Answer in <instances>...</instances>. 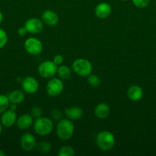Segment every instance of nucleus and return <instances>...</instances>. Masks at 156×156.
<instances>
[{"label": "nucleus", "mask_w": 156, "mask_h": 156, "mask_svg": "<svg viewBox=\"0 0 156 156\" xmlns=\"http://www.w3.org/2000/svg\"><path fill=\"white\" fill-rule=\"evenodd\" d=\"M38 149L39 150L40 152L41 153H47V152H50L51 150L52 146L50 143L47 141H42L38 145Z\"/></svg>", "instance_id": "22"}, {"label": "nucleus", "mask_w": 156, "mask_h": 156, "mask_svg": "<svg viewBox=\"0 0 156 156\" xmlns=\"http://www.w3.org/2000/svg\"><path fill=\"white\" fill-rule=\"evenodd\" d=\"M7 96L9 98L10 104H15V105L21 104L25 98L24 93L21 90H14L11 91Z\"/></svg>", "instance_id": "18"}, {"label": "nucleus", "mask_w": 156, "mask_h": 156, "mask_svg": "<svg viewBox=\"0 0 156 156\" xmlns=\"http://www.w3.org/2000/svg\"><path fill=\"white\" fill-rule=\"evenodd\" d=\"M17 114L15 111L12 109H8L2 114L1 123L5 127H12L15 123H16Z\"/></svg>", "instance_id": "11"}, {"label": "nucleus", "mask_w": 156, "mask_h": 156, "mask_svg": "<svg viewBox=\"0 0 156 156\" xmlns=\"http://www.w3.org/2000/svg\"><path fill=\"white\" fill-rule=\"evenodd\" d=\"M143 90L139 85H132L127 90V96L129 98V100L132 101H138L141 100L143 97Z\"/></svg>", "instance_id": "15"}, {"label": "nucleus", "mask_w": 156, "mask_h": 156, "mask_svg": "<svg viewBox=\"0 0 156 156\" xmlns=\"http://www.w3.org/2000/svg\"><path fill=\"white\" fill-rule=\"evenodd\" d=\"M95 15L97 18L101 19L107 18L110 15L112 12V7L109 3L100 2L95 7L94 9Z\"/></svg>", "instance_id": "12"}, {"label": "nucleus", "mask_w": 156, "mask_h": 156, "mask_svg": "<svg viewBox=\"0 0 156 156\" xmlns=\"http://www.w3.org/2000/svg\"><path fill=\"white\" fill-rule=\"evenodd\" d=\"M87 82H88L90 86L93 87V88H96L100 84V79L96 75L90 74L87 76Z\"/></svg>", "instance_id": "23"}, {"label": "nucleus", "mask_w": 156, "mask_h": 156, "mask_svg": "<svg viewBox=\"0 0 156 156\" xmlns=\"http://www.w3.org/2000/svg\"><path fill=\"white\" fill-rule=\"evenodd\" d=\"M43 111L41 108L39 107H33L32 109L31 110V115L34 117V118H39V117H42Z\"/></svg>", "instance_id": "25"}, {"label": "nucleus", "mask_w": 156, "mask_h": 156, "mask_svg": "<svg viewBox=\"0 0 156 156\" xmlns=\"http://www.w3.org/2000/svg\"><path fill=\"white\" fill-rule=\"evenodd\" d=\"M58 67L53 61H44L38 67V72L41 77L44 79H51L58 71Z\"/></svg>", "instance_id": "5"}, {"label": "nucleus", "mask_w": 156, "mask_h": 156, "mask_svg": "<svg viewBox=\"0 0 156 156\" xmlns=\"http://www.w3.org/2000/svg\"><path fill=\"white\" fill-rule=\"evenodd\" d=\"M64 90V83L60 78H53L47 82L46 91L50 97H58Z\"/></svg>", "instance_id": "7"}, {"label": "nucleus", "mask_w": 156, "mask_h": 156, "mask_svg": "<svg viewBox=\"0 0 156 156\" xmlns=\"http://www.w3.org/2000/svg\"><path fill=\"white\" fill-rule=\"evenodd\" d=\"M24 27L31 34H39L43 30V22L38 18H31L24 23Z\"/></svg>", "instance_id": "10"}, {"label": "nucleus", "mask_w": 156, "mask_h": 156, "mask_svg": "<svg viewBox=\"0 0 156 156\" xmlns=\"http://www.w3.org/2000/svg\"><path fill=\"white\" fill-rule=\"evenodd\" d=\"M10 106V101L7 95L0 94V114L8 110Z\"/></svg>", "instance_id": "20"}, {"label": "nucleus", "mask_w": 156, "mask_h": 156, "mask_svg": "<svg viewBox=\"0 0 156 156\" xmlns=\"http://www.w3.org/2000/svg\"><path fill=\"white\" fill-rule=\"evenodd\" d=\"M51 117L55 120L59 121L61 119H63V112L61 110L58 109V108H55V109H54L51 111Z\"/></svg>", "instance_id": "27"}, {"label": "nucleus", "mask_w": 156, "mask_h": 156, "mask_svg": "<svg viewBox=\"0 0 156 156\" xmlns=\"http://www.w3.org/2000/svg\"><path fill=\"white\" fill-rule=\"evenodd\" d=\"M56 133L58 138L61 140H70L74 133V125L71 120L61 119L57 125Z\"/></svg>", "instance_id": "1"}, {"label": "nucleus", "mask_w": 156, "mask_h": 156, "mask_svg": "<svg viewBox=\"0 0 156 156\" xmlns=\"http://www.w3.org/2000/svg\"><path fill=\"white\" fill-rule=\"evenodd\" d=\"M21 88L28 94H35L39 88V83L35 78L26 76L21 81Z\"/></svg>", "instance_id": "8"}, {"label": "nucleus", "mask_w": 156, "mask_h": 156, "mask_svg": "<svg viewBox=\"0 0 156 156\" xmlns=\"http://www.w3.org/2000/svg\"><path fill=\"white\" fill-rule=\"evenodd\" d=\"M121 1H123V2H125V1H128V0H121Z\"/></svg>", "instance_id": "34"}, {"label": "nucleus", "mask_w": 156, "mask_h": 156, "mask_svg": "<svg viewBox=\"0 0 156 156\" xmlns=\"http://www.w3.org/2000/svg\"><path fill=\"white\" fill-rule=\"evenodd\" d=\"M10 109L13 110V111H15L17 109V105L15 104H10V106H9Z\"/></svg>", "instance_id": "30"}, {"label": "nucleus", "mask_w": 156, "mask_h": 156, "mask_svg": "<svg viewBox=\"0 0 156 156\" xmlns=\"http://www.w3.org/2000/svg\"><path fill=\"white\" fill-rule=\"evenodd\" d=\"M5 155H6V153H5L2 150L0 149V156H5Z\"/></svg>", "instance_id": "32"}, {"label": "nucleus", "mask_w": 156, "mask_h": 156, "mask_svg": "<svg viewBox=\"0 0 156 156\" xmlns=\"http://www.w3.org/2000/svg\"><path fill=\"white\" fill-rule=\"evenodd\" d=\"M53 61L57 66H61L62 65V63L64 62V57H63L62 55L61 54H58V55H55L53 58Z\"/></svg>", "instance_id": "28"}, {"label": "nucleus", "mask_w": 156, "mask_h": 156, "mask_svg": "<svg viewBox=\"0 0 156 156\" xmlns=\"http://www.w3.org/2000/svg\"><path fill=\"white\" fill-rule=\"evenodd\" d=\"M151 0H132V2L139 9H143L148 5Z\"/></svg>", "instance_id": "26"}, {"label": "nucleus", "mask_w": 156, "mask_h": 156, "mask_svg": "<svg viewBox=\"0 0 156 156\" xmlns=\"http://www.w3.org/2000/svg\"><path fill=\"white\" fill-rule=\"evenodd\" d=\"M34 130L39 136L49 135L54 129L53 122L47 117H41L33 123Z\"/></svg>", "instance_id": "3"}, {"label": "nucleus", "mask_w": 156, "mask_h": 156, "mask_svg": "<svg viewBox=\"0 0 156 156\" xmlns=\"http://www.w3.org/2000/svg\"><path fill=\"white\" fill-rule=\"evenodd\" d=\"M24 50L28 54L37 56L41 53L43 50V44L39 39L36 37H28L24 43Z\"/></svg>", "instance_id": "6"}, {"label": "nucleus", "mask_w": 156, "mask_h": 156, "mask_svg": "<svg viewBox=\"0 0 156 156\" xmlns=\"http://www.w3.org/2000/svg\"><path fill=\"white\" fill-rule=\"evenodd\" d=\"M64 114H65L66 117H67L69 120H79V119H80L81 117H83L84 111H83L82 108H80V107L73 106L65 109V111H64Z\"/></svg>", "instance_id": "16"}, {"label": "nucleus", "mask_w": 156, "mask_h": 156, "mask_svg": "<svg viewBox=\"0 0 156 156\" xmlns=\"http://www.w3.org/2000/svg\"><path fill=\"white\" fill-rule=\"evenodd\" d=\"M34 123V117L31 114H24L17 118L16 126L20 129H27Z\"/></svg>", "instance_id": "14"}, {"label": "nucleus", "mask_w": 156, "mask_h": 156, "mask_svg": "<svg viewBox=\"0 0 156 156\" xmlns=\"http://www.w3.org/2000/svg\"><path fill=\"white\" fill-rule=\"evenodd\" d=\"M8 42V35L3 29L0 28V49L3 48Z\"/></svg>", "instance_id": "24"}, {"label": "nucleus", "mask_w": 156, "mask_h": 156, "mask_svg": "<svg viewBox=\"0 0 156 156\" xmlns=\"http://www.w3.org/2000/svg\"><path fill=\"white\" fill-rule=\"evenodd\" d=\"M17 33H18V34L19 35V36L23 37V36H25V35L27 34L28 30H27V29H26L25 27H24H24H19V28L18 29V30H17Z\"/></svg>", "instance_id": "29"}, {"label": "nucleus", "mask_w": 156, "mask_h": 156, "mask_svg": "<svg viewBox=\"0 0 156 156\" xmlns=\"http://www.w3.org/2000/svg\"><path fill=\"white\" fill-rule=\"evenodd\" d=\"M71 73V69L67 66L61 65L58 67L57 74L58 75V77L62 80H67L70 79Z\"/></svg>", "instance_id": "19"}, {"label": "nucleus", "mask_w": 156, "mask_h": 156, "mask_svg": "<svg viewBox=\"0 0 156 156\" xmlns=\"http://www.w3.org/2000/svg\"><path fill=\"white\" fill-rule=\"evenodd\" d=\"M2 20H3V15L1 11H0V24H1V23L2 22Z\"/></svg>", "instance_id": "31"}, {"label": "nucleus", "mask_w": 156, "mask_h": 156, "mask_svg": "<svg viewBox=\"0 0 156 156\" xmlns=\"http://www.w3.org/2000/svg\"><path fill=\"white\" fill-rule=\"evenodd\" d=\"M2 132V123H0V135H1Z\"/></svg>", "instance_id": "33"}, {"label": "nucleus", "mask_w": 156, "mask_h": 156, "mask_svg": "<svg viewBox=\"0 0 156 156\" xmlns=\"http://www.w3.org/2000/svg\"><path fill=\"white\" fill-rule=\"evenodd\" d=\"M58 155L59 156H74L75 151L71 146H64L59 149Z\"/></svg>", "instance_id": "21"}, {"label": "nucleus", "mask_w": 156, "mask_h": 156, "mask_svg": "<svg viewBox=\"0 0 156 156\" xmlns=\"http://www.w3.org/2000/svg\"><path fill=\"white\" fill-rule=\"evenodd\" d=\"M94 114L98 118L106 119L110 114V108L108 105L105 103H100L96 105L94 108Z\"/></svg>", "instance_id": "17"}, {"label": "nucleus", "mask_w": 156, "mask_h": 156, "mask_svg": "<svg viewBox=\"0 0 156 156\" xmlns=\"http://www.w3.org/2000/svg\"><path fill=\"white\" fill-rule=\"evenodd\" d=\"M116 139L111 132L107 130L101 131L96 136V145L102 152L111 150L115 146Z\"/></svg>", "instance_id": "2"}, {"label": "nucleus", "mask_w": 156, "mask_h": 156, "mask_svg": "<svg viewBox=\"0 0 156 156\" xmlns=\"http://www.w3.org/2000/svg\"><path fill=\"white\" fill-rule=\"evenodd\" d=\"M72 68L74 73L82 77H87L93 71L92 63L87 59L79 58L73 61Z\"/></svg>", "instance_id": "4"}, {"label": "nucleus", "mask_w": 156, "mask_h": 156, "mask_svg": "<svg viewBox=\"0 0 156 156\" xmlns=\"http://www.w3.org/2000/svg\"><path fill=\"white\" fill-rule=\"evenodd\" d=\"M41 18L44 24L49 26H55L59 22L58 14L52 10H45L41 15Z\"/></svg>", "instance_id": "13"}, {"label": "nucleus", "mask_w": 156, "mask_h": 156, "mask_svg": "<svg viewBox=\"0 0 156 156\" xmlns=\"http://www.w3.org/2000/svg\"><path fill=\"white\" fill-rule=\"evenodd\" d=\"M20 146L25 152H31L37 146L36 140L32 133H26L21 136Z\"/></svg>", "instance_id": "9"}]
</instances>
